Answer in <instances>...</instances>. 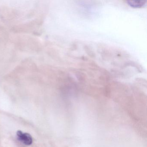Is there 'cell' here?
<instances>
[{
	"label": "cell",
	"mask_w": 147,
	"mask_h": 147,
	"mask_svg": "<svg viewBox=\"0 0 147 147\" xmlns=\"http://www.w3.org/2000/svg\"><path fill=\"white\" fill-rule=\"evenodd\" d=\"M19 141L26 145H30L32 144V139L30 134L23 133L21 131H18L17 133Z\"/></svg>",
	"instance_id": "6da1fadb"
},
{
	"label": "cell",
	"mask_w": 147,
	"mask_h": 147,
	"mask_svg": "<svg viewBox=\"0 0 147 147\" xmlns=\"http://www.w3.org/2000/svg\"><path fill=\"white\" fill-rule=\"evenodd\" d=\"M129 6L133 8H141L146 5V1H126Z\"/></svg>",
	"instance_id": "7a4b0ae2"
}]
</instances>
